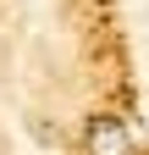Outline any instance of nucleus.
<instances>
[{
	"instance_id": "obj_1",
	"label": "nucleus",
	"mask_w": 149,
	"mask_h": 155,
	"mask_svg": "<svg viewBox=\"0 0 149 155\" xmlns=\"http://www.w3.org/2000/svg\"><path fill=\"white\" fill-rule=\"evenodd\" d=\"M83 144H88V155H133V133L122 116H88Z\"/></svg>"
}]
</instances>
